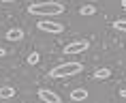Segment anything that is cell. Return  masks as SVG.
Wrapping results in <instances>:
<instances>
[{"label":"cell","mask_w":126,"mask_h":103,"mask_svg":"<svg viewBox=\"0 0 126 103\" xmlns=\"http://www.w3.org/2000/svg\"><path fill=\"white\" fill-rule=\"evenodd\" d=\"M122 7H124V9H126V0H122Z\"/></svg>","instance_id":"cell-16"},{"label":"cell","mask_w":126,"mask_h":103,"mask_svg":"<svg viewBox=\"0 0 126 103\" xmlns=\"http://www.w3.org/2000/svg\"><path fill=\"white\" fill-rule=\"evenodd\" d=\"M28 13L34 17H56V15L64 13V4L53 2V0H43V2H34L28 7Z\"/></svg>","instance_id":"cell-1"},{"label":"cell","mask_w":126,"mask_h":103,"mask_svg":"<svg viewBox=\"0 0 126 103\" xmlns=\"http://www.w3.org/2000/svg\"><path fill=\"white\" fill-rule=\"evenodd\" d=\"M81 71H83L81 62H64V64L53 67L51 71H49V75H51V77H71V75L81 73Z\"/></svg>","instance_id":"cell-2"},{"label":"cell","mask_w":126,"mask_h":103,"mask_svg":"<svg viewBox=\"0 0 126 103\" xmlns=\"http://www.w3.org/2000/svg\"><path fill=\"white\" fill-rule=\"evenodd\" d=\"M15 88L13 86H0V99H13Z\"/></svg>","instance_id":"cell-8"},{"label":"cell","mask_w":126,"mask_h":103,"mask_svg":"<svg viewBox=\"0 0 126 103\" xmlns=\"http://www.w3.org/2000/svg\"><path fill=\"white\" fill-rule=\"evenodd\" d=\"M4 37H7L9 41H21V39H24V30H21V28H11Z\"/></svg>","instance_id":"cell-6"},{"label":"cell","mask_w":126,"mask_h":103,"mask_svg":"<svg viewBox=\"0 0 126 103\" xmlns=\"http://www.w3.org/2000/svg\"><path fill=\"white\" fill-rule=\"evenodd\" d=\"M113 28L120 30V32H126V20H115L113 21Z\"/></svg>","instance_id":"cell-10"},{"label":"cell","mask_w":126,"mask_h":103,"mask_svg":"<svg viewBox=\"0 0 126 103\" xmlns=\"http://www.w3.org/2000/svg\"><path fill=\"white\" fill-rule=\"evenodd\" d=\"M120 97H122V99H126V88H122V90H120Z\"/></svg>","instance_id":"cell-13"},{"label":"cell","mask_w":126,"mask_h":103,"mask_svg":"<svg viewBox=\"0 0 126 103\" xmlns=\"http://www.w3.org/2000/svg\"><path fill=\"white\" fill-rule=\"evenodd\" d=\"M88 47H90V41L88 39H77V41H71L64 45V54L73 56V54H83V52H88Z\"/></svg>","instance_id":"cell-3"},{"label":"cell","mask_w":126,"mask_h":103,"mask_svg":"<svg viewBox=\"0 0 126 103\" xmlns=\"http://www.w3.org/2000/svg\"><path fill=\"white\" fill-rule=\"evenodd\" d=\"M94 77L96 80H107V77H111V69H96L94 71Z\"/></svg>","instance_id":"cell-9"},{"label":"cell","mask_w":126,"mask_h":103,"mask_svg":"<svg viewBox=\"0 0 126 103\" xmlns=\"http://www.w3.org/2000/svg\"><path fill=\"white\" fill-rule=\"evenodd\" d=\"M39 99L45 103H62V99L53 90H47V88H39Z\"/></svg>","instance_id":"cell-5"},{"label":"cell","mask_w":126,"mask_h":103,"mask_svg":"<svg viewBox=\"0 0 126 103\" xmlns=\"http://www.w3.org/2000/svg\"><path fill=\"white\" fill-rule=\"evenodd\" d=\"M39 60H41L39 52H30V56H28V64H36Z\"/></svg>","instance_id":"cell-12"},{"label":"cell","mask_w":126,"mask_h":103,"mask_svg":"<svg viewBox=\"0 0 126 103\" xmlns=\"http://www.w3.org/2000/svg\"><path fill=\"white\" fill-rule=\"evenodd\" d=\"M2 56H7V49H2V47H0V58H2Z\"/></svg>","instance_id":"cell-14"},{"label":"cell","mask_w":126,"mask_h":103,"mask_svg":"<svg viewBox=\"0 0 126 103\" xmlns=\"http://www.w3.org/2000/svg\"><path fill=\"white\" fill-rule=\"evenodd\" d=\"M0 2H15V0H0Z\"/></svg>","instance_id":"cell-15"},{"label":"cell","mask_w":126,"mask_h":103,"mask_svg":"<svg viewBox=\"0 0 126 103\" xmlns=\"http://www.w3.org/2000/svg\"><path fill=\"white\" fill-rule=\"evenodd\" d=\"M79 13H81V15H94V13H96V9H94L92 4H86V7L79 9Z\"/></svg>","instance_id":"cell-11"},{"label":"cell","mask_w":126,"mask_h":103,"mask_svg":"<svg viewBox=\"0 0 126 103\" xmlns=\"http://www.w3.org/2000/svg\"><path fill=\"white\" fill-rule=\"evenodd\" d=\"M36 28H39L41 32H47V34H60L64 30V26L60 21H51V20H41L36 24Z\"/></svg>","instance_id":"cell-4"},{"label":"cell","mask_w":126,"mask_h":103,"mask_svg":"<svg viewBox=\"0 0 126 103\" xmlns=\"http://www.w3.org/2000/svg\"><path fill=\"white\" fill-rule=\"evenodd\" d=\"M83 99H88V90H86V88H75V90H71V101H83Z\"/></svg>","instance_id":"cell-7"}]
</instances>
